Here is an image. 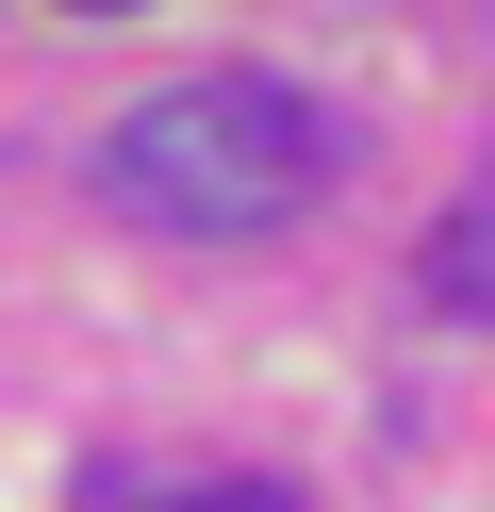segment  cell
<instances>
[{
    "instance_id": "cell-1",
    "label": "cell",
    "mask_w": 495,
    "mask_h": 512,
    "mask_svg": "<svg viewBox=\"0 0 495 512\" xmlns=\"http://www.w3.org/2000/svg\"><path fill=\"white\" fill-rule=\"evenodd\" d=\"M330 182V116L264 67H215V83H165L99 133V199L132 232H182V248H248L281 215H314Z\"/></svg>"
},
{
    "instance_id": "cell-2",
    "label": "cell",
    "mask_w": 495,
    "mask_h": 512,
    "mask_svg": "<svg viewBox=\"0 0 495 512\" xmlns=\"http://www.w3.org/2000/svg\"><path fill=\"white\" fill-rule=\"evenodd\" d=\"M429 281H446V314H479V331H495V182H479V199L446 215V248H429Z\"/></svg>"
},
{
    "instance_id": "cell-3",
    "label": "cell",
    "mask_w": 495,
    "mask_h": 512,
    "mask_svg": "<svg viewBox=\"0 0 495 512\" xmlns=\"http://www.w3.org/2000/svg\"><path fill=\"white\" fill-rule=\"evenodd\" d=\"M165 512H281L264 479H215V496H165Z\"/></svg>"
},
{
    "instance_id": "cell-4",
    "label": "cell",
    "mask_w": 495,
    "mask_h": 512,
    "mask_svg": "<svg viewBox=\"0 0 495 512\" xmlns=\"http://www.w3.org/2000/svg\"><path fill=\"white\" fill-rule=\"evenodd\" d=\"M66 17H132V0H66Z\"/></svg>"
}]
</instances>
